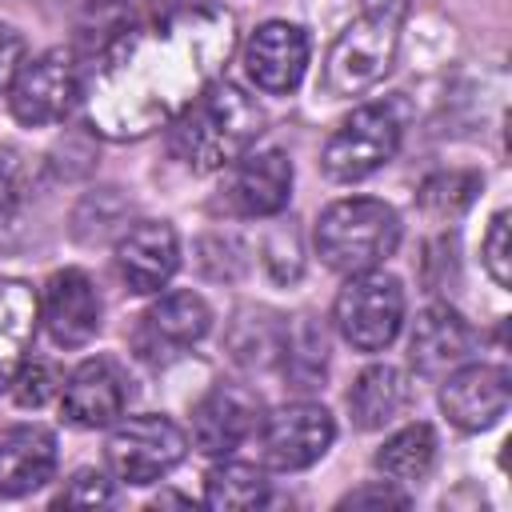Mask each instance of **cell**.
I'll list each match as a JSON object with an SVG mask.
<instances>
[{"instance_id": "6da1fadb", "label": "cell", "mask_w": 512, "mask_h": 512, "mask_svg": "<svg viewBox=\"0 0 512 512\" xmlns=\"http://www.w3.org/2000/svg\"><path fill=\"white\" fill-rule=\"evenodd\" d=\"M236 48V20L220 4L172 8L124 28L92 64L88 124L108 140H140L168 128Z\"/></svg>"}, {"instance_id": "7a4b0ae2", "label": "cell", "mask_w": 512, "mask_h": 512, "mask_svg": "<svg viewBox=\"0 0 512 512\" xmlns=\"http://www.w3.org/2000/svg\"><path fill=\"white\" fill-rule=\"evenodd\" d=\"M172 156L192 172H220L236 164L264 132V108L232 80H212L172 124Z\"/></svg>"}, {"instance_id": "3957f363", "label": "cell", "mask_w": 512, "mask_h": 512, "mask_svg": "<svg viewBox=\"0 0 512 512\" xmlns=\"http://www.w3.org/2000/svg\"><path fill=\"white\" fill-rule=\"evenodd\" d=\"M400 28H404V0H368L364 12L332 40L324 56L320 88L336 100L376 88L396 60Z\"/></svg>"}, {"instance_id": "277c9868", "label": "cell", "mask_w": 512, "mask_h": 512, "mask_svg": "<svg viewBox=\"0 0 512 512\" xmlns=\"http://www.w3.org/2000/svg\"><path fill=\"white\" fill-rule=\"evenodd\" d=\"M400 244V216L392 204L376 196H348L320 212L316 220V252L328 268L356 276L380 268Z\"/></svg>"}, {"instance_id": "5b68a950", "label": "cell", "mask_w": 512, "mask_h": 512, "mask_svg": "<svg viewBox=\"0 0 512 512\" xmlns=\"http://www.w3.org/2000/svg\"><path fill=\"white\" fill-rule=\"evenodd\" d=\"M332 320L340 328V336L360 348V352H380L396 340L400 324H404V288L396 276L388 272H356L348 276V284L336 292L332 304Z\"/></svg>"}, {"instance_id": "8992f818", "label": "cell", "mask_w": 512, "mask_h": 512, "mask_svg": "<svg viewBox=\"0 0 512 512\" xmlns=\"http://www.w3.org/2000/svg\"><path fill=\"white\" fill-rule=\"evenodd\" d=\"M400 116L392 104H364L356 108L324 144V172L340 184L364 180L384 168L400 148Z\"/></svg>"}, {"instance_id": "52a82bcc", "label": "cell", "mask_w": 512, "mask_h": 512, "mask_svg": "<svg viewBox=\"0 0 512 512\" xmlns=\"http://www.w3.org/2000/svg\"><path fill=\"white\" fill-rule=\"evenodd\" d=\"M184 452H188V436L168 416H156V412L116 424L104 444L108 468L124 484H152L168 476L184 460Z\"/></svg>"}, {"instance_id": "ba28073f", "label": "cell", "mask_w": 512, "mask_h": 512, "mask_svg": "<svg viewBox=\"0 0 512 512\" xmlns=\"http://www.w3.org/2000/svg\"><path fill=\"white\" fill-rule=\"evenodd\" d=\"M80 96V68L68 48H48L20 64L8 84V108L28 128H48L72 112Z\"/></svg>"}, {"instance_id": "9c48e42d", "label": "cell", "mask_w": 512, "mask_h": 512, "mask_svg": "<svg viewBox=\"0 0 512 512\" xmlns=\"http://www.w3.org/2000/svg\"><path fill=\"white\" fill-rule=\"evenodd\" d=\"M336 440V420L324 404L296 400L260 420V456L276 472H300L316 464Z\"/></svg>"}, {"instance_id": "30bf717a", "label": "cell", "mask_w": 512, "mask_h": 512, "mask_svg": "<svg viewBox=\"0 0 512 512\" xmlns=\"http://www.w3.org/2000/svg\"><path fill=\"white\" fill-rule=\"evenodd\" d=\"M508 400H512V380L508 368L500 364H460L444 376L440 388L444 416L464 432L492 428L508 412Z\"/></svg>"}, {"instance_id": "8fae6325", "label": "cell", "mask_w": 512, "mask_h": 512, "mask_svg": "<svg viewBox=\"0 0 512 512\" xmlns=\"http://www.w3.org/2000/svg\"><path fill=\"white\" fill-rule=\"evenodd\" d=\"M260 424V396L244 384H212L192 408V444L204 456L236 452Z\"/></svg>"}, {"instance_id": "7c38bea8", "label": "cell", "mask_w": 512, "mask_h": 512, "mask_svg": "<svg viewBox=\"0 0 512 512\" xmlns=\"http://www.w3.org/2000/svg\"><path fill=\"white\" fill-rule=\"evenodd\" d=\"M244 68L260 92H272V96L292 92L308 68V32L288 20L260 24L244 44Z\"/></svg>"}, {"instance_id": "4fadbf2b", "label": "cell", "mask_w": 512, "mask_h": 512, "mask_svg": "<svg viewBox=\"0 0 512 512\" xmlns=\"http://www.w3.org/2000/svg\"><path fill=\"white\" fill-rule=\"evenodd\" d=\"M40 320L60 348L88 344L100 328V296H96V284L88 280V272H80V268L52 272L44 284V296H40Z\"/></svg>"}, {"instance_id": "5bb4252c", "label": "cell", "mask_w": 512, "mask_h": 512, "mask_svg": "<svg viewBox=\"0 0 512 512\" xmlns=\"http://www.w3.org/2000/svg\"><path fill=\"white\" fill-rule=\"evenodd\" d=\"M176 268H180V240L176 228L164 220H140L116 244V272L136 296L160 292Z\"/></svg>"}, {"instance_id": "9a60e30c", "label": "cell", "mask_w": 512, "mask_h": 512, "mask_svg": "<svg viewBox=\"0 0 512 512\" xmlns=\"http://www.w3.org/2000/svg\"><path fill=\"white\" fill-rule=\"evenodd\" d=\"M124 404H128V380L104 356L72 368V376L60 392V412L76 428H108L124 412Z\"/></svg>"}, {"instance_id": "2e32d148", "label": "cell", "mask_w": 512, "mask_h": 512, "mask_svg": "<svg viewBox=\"0 0 512 512\" xmlns=\"http://www.w3.org/2000/svg\"><path fill=\"white\" fill-rule=\"evenodd\" d=\"M472 344H476V336H472L468 320H464L456 308H448V304H428V308L416 316L408 356H412L416 376L440 380V376H448L452 368H460V364L472 356Z\"/></svg>"}, {"instance_id": "e0dca14e", "label": "cell", "mask_w": 512, "mask_h": 512, "mask_svg": "<svg viewBox=\"0 0 512 512\" xmlns=\"http://www.w3.org/2000/svg\"><path fill=\"white\" fill-rule=\"evenodd\" d=\"M292 196V160L280 148L244 152L228 180V200L240 216H276Z\"/></svg>"}, {"instance_id": "ac0fdd59", "label": "cell", "mask_w": 512, "mask_h": 512, "mask_svg": "<svg viewBox=\"0 0 512 512\" xmlns=\"http://www.w3.org/2000/svg\"><path fill=\"white\" fill-rule=\"evenodd\" d=\"M208 328H212V312H208L204 296H196V292H168V296H160L144 312L136 344H140V352L148 360H156V356H172V352L196 344Z\"/></svg>"}, {"instance_id": "d6986e66", "label": "cell", "mask_w": 512, "mask_h": 512, "mask_svg": "<svg viewBox=\"0 0 512 512\" xmlns=\"http://www.w3.org/2000/svg\"><path fill=\"white\" fill-rule=\"evenodd\" d=\"M56 472V436L40 424H12L0 432V496L16 500L44 488Z\"/></svg>"}, {"instance_id": "ffe728a7", "label": "cell", "mask_w": 512, "mask_h": 512, "mask_svg": "<svg viewBox=\"0 0 512 512\" xmlns=\"http://www.w3.org/2000/svg\"><path fill=\"white\" fill-rule=\"evenodd\" d=\"M408 376L392 364H372L356 376V384L348 388V412L356 420V428L376 432L384 424H392L404 408H408Z\"/></svg>"}, {"instance_id": "44dd1931", "label": "cell", "mask_w": 512, "mask_h": 512, "mask_svg": "<svg viewBox=\"0 0 512 512\" xmlns=\"http://www.w3.org/2000/svg\"><path fill=\"white\" fill-rule=\"evenodd\" d=\"M40 304L28 284L20 280H0V388L12 384L16 368L24 364V348L36 332Z\"/></svg>"}, {"instance_id": "7402d4cb", "label": "cell", "mask_w": 512, "mask_h": 512, "mask_svg": "<svg viewBox=\"0 0 512 512\" xmlns=\"http://www.w3.org/2000/svg\"><path fill=\"white\" fill-rule=\"evenodd\" d=\"M432 460H436V432L428 424H408V428L392 432L384 440V448L372 456L376 472L392 484H412V480L428 476Z\"/></svg>"}, {"instance_id": "603a6c76", "label": "cell", "mask_w": 512, "mask_h": 512, "mask_svg": "<svg viewBox=\"0 0 512 512\" xmlns=\"http://www.w3.org/2000/svg\"><path fill=\"white\" fill-rule=\"evenodd\" d=\"M268 500V476L256 464H240V460H224L208 472L204 480V504L208 508H224V512H244Z\"/></svg>"}, {"instance_id": "cb8c5ba5", "label": "cell", "mask_w": 512, "mask_h": 512, "mask_svg": "<svg viewBox=\"0 0 512 512\" xmlns=\"http://www.w3.org/2000/svg\"><path fill=\"white\" fill-rule=\"evenodd\" d=\"M476 192H480L476 172H436L420 188V208L436 220H452L476 200Z\"/></svg>"}, {"instance_id": "d4e9b609", "label": "cell", "mask_w": 512, "mask_h": 512, "mask_svg": "<svg viewBox=\"0 0 512 512\" xmlns=\"http://www.w3.org/2000/svg\"><path fill=\"white\" fill-rule=\"evenodd\" d=\"M128 28V8L124 0H88L80 24H76V40L84 48V56H100L120 32Z\"/></svg>"}, {"instance_id": "484cf974", "label": "cell", "mask_w": 512, "mask_h": 512, "mask_svg": "<svg viewBox=\"0 0 512 512\" xmlns=\"http://www.w3.org/2000/svg\"><path fill=\"white\" fill-rule=\"evenodd\" d=\"M60 388V376L48 360H24L12 376V400L20 408H40L44 400H52Z\"/></svg>"}, {"instance_id": "4316f807", "label": "cell", "mask_w": 512, "mask_h": 512, "mask_svg": "<svg viewBox=\"0 0 512 512\" xmlns=\"http://www.w3.org/2000/svg\"><path fill=\"white\" fill-rule=\"evenodd\" d=\"M508 224H512V216L508 212H496L492 224H488V236H484V268H488V276L500 288L512 284V240H508Z\"/></svg>"}, {"instance_id": "83f0119b", "label": "cell", "mask_w": 512, "mask_h": 512, "mask_svg": "<svg viewBox=\"0 0 512 512\" xmlns=\"http://www.w3.org/2000/svg\"><path fill=\"white\" fill-rule=\"evenodd\" d=\"M112 500V484L104 472L96 468H80L56 496V508H96V504H108Z\"/></svg>"}, {"instance_id": "f1b7e54d", "label": "cell", "mask_w": 512, "mask_h": 512, "mask_svg": "<svg viewBox=\"0 0 512 512\" xmlns=\"http://www.w3.org/2000/svg\"><path fill=\"white\" fill-rule=\"evenodd\" d=\"M32 192V168L28 156L16 148H0V204H16Z\"/></svg>"}, {"instance_id": "f546056e", "label": "cell", "mask_w": 512, "mask_h": 512, "mask_svg": "<svg viewBox=\"0 0 512 512\" xmlns=\"http://www.w3.org/2000/svg\"><path fill=\"white\" fill-rule=\"evenodd\" d=\"M408 492L392 488V480H376V484H364L356 492H348L340 500V508H408Z\"/></svg>"}, {"instance_id": "4dcf8cb0", "label": "cell", "mask_w": 512, "mask_h": 512, "mask_svg": "<svg viewBox=\"0 0 512 512\" xmlns=\"http://www.w3.org/2000/svg\"><path fill=\"white\" fill-rule=\"evenodd\" d=\"M20 64H24V40H20V32L12 24L0 20V92H8L12 76L20 72Z\"/></svg>"}]
</instances>
